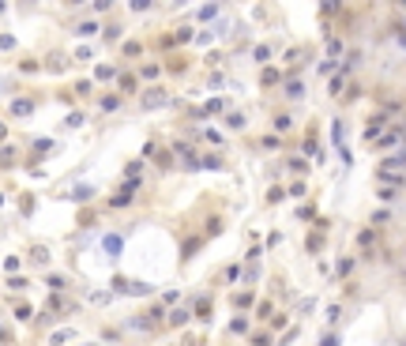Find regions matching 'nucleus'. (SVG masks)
Returning a JSON list of instances; mask_svg holds the SVG:
<instances>
[{"label": "nucleus", "mask_w": 406, "mask_h": 346, "mask_svg": "<svg viewBox=\"0 0 406 346\" xmlns=\"http://www.w3.org/2000/svg\"><path fill=\"white\" fill-rule=\"evenodd\" d=\"M143 105H147V109H154V105H166V90H162V86L147 90V94H143Z\"/></svg>", "instance_id": "nucleus-1"}, {"label": "nucleus", "mask_w": 406, "mask_h": 346, "mask_svg": "<svg viewBox=\"0 0 406 346\" xmlns=\"http://www.w3.org/2000/svg\"><path fill=\"white\" fill-rule=\"evenodd\" d=\"M30 109H34V102H27V98H19V102H12V113H15V117H27Z\"/></svg>", "instance_id": "nucleus-2"}, {"label": "nucleus", "mask_w": 406, "mask_h": 346, "mask_svg": "<svg viewBox=\"0 0 406 346\" xmlns=\"http://www.w3.org/2000/svg\"><path fill=\"white\" fill-rule=\"evenodd\" d=\"M357 245H361V248H372V245H376V233H372V230H361V233H357Z\"/></svg>", "instance_id": "nucleus-3"}, {"label": "nucleus", "mask_w": 406, "mask_h": 346, "mask_svg": "<svg viewBox=\"0 0 406 346\" xmlns=\"http://www.w3.org/2000/svg\"><path fill=\"white\" fill-rule=\"evenodd\" d=\"M286 94H290V98H301V94H305V86L294 79V83H286Z\"/></svg>", "instance_id": "nucleus-4"}, {"label": "nucleus", "mask_w": 406, "mask_h": 346, "mask_svg": "<svg viewBox=\"0 0 406 346\" xmlns=\"http://www.w3.org/2000/svg\"><path fill=\"white\" fill-rule=\"evenodd\" d=\"M106 252H113V256H117V252H121V237H117V233H113L109 241H106Z\"/></svg>", "instance_id": "nucleus-5"}, {"label": "nucleus", "mask_w": 406, "mask_h": 346, "mask_svg": "<svg viewBox=\"0 0 406 346\" xmlns=\"http://www.w3.org/2000/svg\"><path fill=\"white\" fill-rule=\"evenodd\" d=\"M226 124H229V128H241V124H245V117H241V113H229V117H226Z\"/></svg>", "instance_id": "nucleus-6"}, {"label": "nucleus", "mask_w": 406, "mask_h": 346, "mask_svg": "<svg viewBox=\"0 0 406 346\" xmlns=\"http://www.w3.org/2000/svg\"><path fill=\"white\" fill-rule=\"evenodd\" d=\"M49 309H56V312H64V309H71L68 301H60V297H49Z\"/></svg>", "instance_id": "nucleus-7"}, {"label": "nucleus", "mask_w": 406, "mask_h": 346, "mask_svg": "<svg viewBox=\"0 0 406 346\" xmlns=\"http://www.w3.org/2000/svg\"><path fill=\"white\" fill-rule=\"evenodd\" d=\"M214 15H218V8H214V4H211V8H199V19H214Z\"/></svg>", "instance_id": "nucleus-8"}, {"label": "nucleus", "mask_w": 406, "mask_h": 346, "mask_svg": "<svg viewBox=\"0 0 406 346\" xmlns=\"http://www.w3.org/2000/svg\"><path fill=\"white\" fill-rule=\"evenodd\" d=\"M75 30H79V34H94V30H98V23H79Z\"/></svg>", "instance_id": "nucleus-9"}, {"label": "nucleus", "mask_w": 406, "mask_h": 346, "mask_svg": "<svg viewBox=\"0 0 406 346\" xmlns=\"http://www.w3.org/2000/svg\"><path fill=\"white\" fill-rule=\"evenodd\" d=\"M338 343V339H335V335H327V339H323V346H335Z\"/></svg>", "instance_id": "nucleus-10"}, {"label": "nucleus", "mask_w": 406, "mask_h": 346, "mask_svg": "<svg viewBox=\"0 0 406 346\" xmlns=\"http://www.w3.org/2000/svg\"><path fill=\"white\" fill-rule=\"evenodd\" d=\"M0 343H8V331H4V328H0Z\"/></svg>", "instance_id": "nucleus-11"}]
</instances>
